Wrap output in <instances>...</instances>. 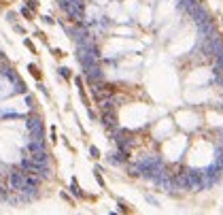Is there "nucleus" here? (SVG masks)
<instances>
[{
  "instance_id": "15",
  "label": "nucleus",
  "mask_w": 223,
  "mask_h": 215,
  "mask_svg": "<svg viewBox=\"0 0 223 215\" xmlns=\"http://www.w3.org/2000/svg\"><path fill=\"white\" fill-rule=\"evenodd\" d=\"M28 7L30 9H36V0H28Z\"/></svg>"
},
{
  "instance_id": "14",
  "label": "nucleus",
  "mask_w": 223,
  "mask_h": 215,
  "mask_svg": "<svg viewBox=\"0 0 223 215\" xmlns=\"http://www.w3.org/2000/svg\"><path fill=\"white\" fill-rule=\"evenodd\" d=\"M30 71H32V75H34V77H36V79H39V77H41V73H39V68H36V66H30Z\"/></svg>"
},
{
  "instance_id": "11",
  "label": "nucleus",
  "mask_w": 223,
  "mask_h": 215,
  "mask_svg": "<svg viewBox=\"0 0 223 215\" xmlns=\"http://www.w3.org/2000/svg\"><path fill=\"white\" fill-rule=\"evenodd\" d=\"M70 192H72L74 196H83V192L79 190V185H77V181H72V183H70Z\"/></svg>"
},
{
  "instance_id": "12",
  "label": "nucleus",
  "mask_w": 223,
  "mask_h": 215,
  "mask_svg": "<svg viewBox=\"0 0 223 215\" xmlns=\"http://www.w3.org/2000/svg\"><path fill=\"white\" fill-rule=\"evenodd\" d=\"M59 75H62L64 79H68L70 77V71H68V68H59Z\"/></svg>"
},
{
  "instance_id": "13",
  "label": "nucleus",
  "mask_w": 223,
  "mask_h": 215,
  "mask_svg": "<svg viewBox=\"0 0 223 215\" xmlns=\"http://www.w3.org/2000/svg\"><path fill=\"white\" fill-rule=\"evenodd\" d=\"M89 153H91V158H100V151H98L96 147H91V149H89Z\"/></svg>"
},
{
  "instance_id": "1",
  "label": "nucleus",
  "mask_w": 223,
  "mask_h": 215,
  "mask_svg": "<svg viewBox=\"0 0 223 215\" xmlns=\"http://www.w3.org/2000/svg\"><path fill=\"white\" fill-rule=\"evenodd\" d=\"M26 170L21 168H13L11 170V175H9V185H11V190H15V192H21L24 190V185H26Z\"/></svg>"
},
{
  "instance_id": "16",
  "label": "nucleus",
  "mask_w": 223,
  "mask_h": 215,
  "mask_svg": "<svg viewBox=\"0 0 223 215\" xmlns=\"http://www.w3.org/2000/svg\"><path fill=\"white\" fill-rule=\"evenodd\" d=\"M0 187H2V185H0Z\"/></svg>"
},
{
  "instance_id": "6",
  "label": "nucleus",
  "mask_w": 223,
  "mask_h": 215,
  "mask_svg": "<svg viewBox=\"0 0 223 215\" xmlns=\"http://www.w3.org/2000/svg\"><path fill=\"white\" fill-rule=\"evenodd\" d=\"M28 130H30L32 136H43V119L39 115H34V117L28 119Z\"/></svg>"
},
{
  "instance_id": "3",
  "label": "nucleus",
  "mask_w": 223,
  "mask_h": 215,
  "mask_svg": "<svg viewBox=\"0 0 223 215\" xmlns=\"http://www.w3.org/2000/svg\"><path fill=\"white\" fill-rule=\"evenodd\" d=\"M85 77H87V81L91 83V85H96V83H100L102 81V68L98 66V64H91V66H87L85 68Z\"/></svg>"
},
{
  "instance_id": "10",
  "label": "nucleus",
  "mask_w": 223,
  "mask_h": 215,
  "mask_svg": "<svg viewBox=\"0 0 223 215\" xmlns=\"http://www.w3.org/2000/svg\"><path fill=\"white\" fill-rule=\"evenodd\" d=\"M15 92H17V94H26V83L21 81V79L15 81Z\"/></svg>"
},
{
  "instance_id": "8",
  "label": "nucleus",
  "mask_w": 223,
  "mask_h": 215,
  "mask_svg": "<svg viewBox=\"0 0 223 215\" xmlns=\"http://www.w3.org/2000/svg\"><path fill=\"white\" fill-rule=\"evenodd\" d=\"M28 158H30V160H34V162H39V164H49V153L45 151V149H39V151H30Z\"/></svg>"
},
{
  "instance_id": "9",
  "label": "nucleus",
  "mask_w": 223,
  "mask_h": 215,
  "mask_svg": "<svg viewBox=\"0 0 223 215\" xmlns=\"http://www.w3.org/2000/svg\"><path fill=\"white\" fill-rule=\"evenodd\" d=\"M217 166L223 170V141H221V145H219V151H217Z\"/></svg>"
},
{
  "instance_id": "7",
  "label": "nucleus",
  "mask_w": 223,
  "mask_h": 215,
  "mask_svg": "<svg viewBox=\"0 0 223 215\" xmlns=\"http://www.w3.org/2000/svg\"><path fill=\"white\" fill-rule=\"evenodd\" d=\"M102 123L108 128V132H115V123H117V117H115V111H102Z\"/></svg>"
},
{
  "instance_id": "5",
  "label": "nucleus",
  "mask_w": 223,
  "mask_h": 215,
  "mask_svg": "<svg viewBox=\"0 0 223 215\" xmlns=\"http://www.w3.org/2000/svg\"><path fill=\"white\" fill-rule=\"evenodd\" d=\"M189 15L195 19V24H206V21H210V17H208V13H206V9L204 7H200V4H195V7L189 11Z\"/></svg>"
},
{
  "instance_id": "4",
  "label": "nucleus",
  "mask_w": 223,
  "mask_h": 215,
  "mask_svg": "<svg viewBox=\"0 0 223 215\" xmlns=\"http://www.w3.org/2000/svg\"><path fill=\"white\" fill-rule=\"evenodd\" d=\"M202 175H204V170H187L189 190H202Z\"/></svg>"
},
{
  "instance_id": "2",
  "label": "nucleus",
  "mask_w": 223,
  "mask_h": 215,
  "mask_svg": "<svg viewBox=\"0 0 223 215\" xmlns=\"http://www.w3.org/2000/svg\"><path fill=\"white\" fill-rule=\"evenodd\" d=\"M66 13H68V17L72 19V21H81V19H83V15H85V4H83V0H70Z\"/></svg>"
}]
</instances>
